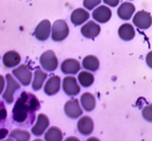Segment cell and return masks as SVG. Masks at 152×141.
<instances>
[{
  "label": "cell",
  "instance_id": "cell-24",
  "mask_svg": "<svg viewBox=\"0 0 152 141\" xmlns=\"http://www.w3.org/2000/svg\"><path fill=\"white\" fill-rule=\"evenodd\" d=\"M77 81L83 87H89L94 82V76L89 72H80L77 76Z\"/></svg>",
  "mask_w": 152,
  "mask_h": 141
},
{
  "label": "cell",
  "instance_id": "cell-26",
  "mask_svg": "<svg viewBox=\"0 0 152 141\" xmlns=\"http://www.w3.org/2000/svg\"><path fill=\"white\" fill-rule=\"evenodd\" d=\"M141 114H142V117H143L144 120L152 123V105L145 106V107L142 109Z\"/></svg>",
  "mask_w": 152,
  "mask_h": 141
},
{
  "label": "cell",
  "instance_id": "cell-10",
  "mask_svg": "<svg viewBox=\"0 0 152 141\" xmlns=\"http://www.w3.org/2000/svg\"><path fill=\"white\" fill-rule=\"evenodd\" d=\"M111 16H112L111 10H110L107 6L104 5H100L99 7L94 9V11L92 12V18L95 21H97L98 23L101 24L107 23L110 19H111Z\"/></svg>",
  "mask_w": 152,
  "mask_h": 141
},
{
  "label": "cell",
  "instance_id": "cell-18",
  "mask_svg": "<svg viewBox=\"0 0 152 141\" xmlns=\"http://www.w3.org/2000/svg\"><path fill=\"white\" fill-rule=\"evenodd\" d=\"M135 11L134 5L131 2H124L118 8V16L122 20H130Z\"/></svg>",
  "mask_w": 152,
  "mask_h": 141
},
{
  "label": "cell",
  "instance_id": "cell-9",
  "mask_svg": "<svg viewBox=\"0 0 152 141\" xmlns=\"http://www.w3.org/2000/svg\"><path fill=\"white\" fill-rule=\"evenodd\" d=\"M63 90L69 96H75L80 93V87L74 76H66L63 79Z\"/></svg>",
  "mask_w": 152,
  "mask_h": 141
},
{
  "label": "cell",
  "instance_id": "cell-5",
  "mask_svg": "<svg viewBox=\"0 0 152 141\" xmlns=\"http://www.w3.org/2000/svg\"><path fill=\"white\" fill-rule=\"evenodd\" d=\"M13 75L17 78V79H19V81L23 85H28L31 81L33 73L27 65H21L13 70Z\"/></svg>",
  "mask_w": 152,
  "mask_h": 141
},
{
  "label": "cell",
  "instance_id": "cell-2",
  "mask_svg": "<svg viewBox=\"0 0 152 141\" xmlns=\"http://www.w3.org/2000/svg\"><path fill=\"white\" fill-rule=\"evenodd\" d=\"M69 27L64 20H57L53 23L51 37L54 41H62L69 35Z\"/></svg>",
  "mask_w": 152,
  "mask_h": 141
},
{
  "label": "cell",
  "instance_id": "cell-11",
  "mask_svg": "<svg viewBox=\"0 0 152 141\" xmlns=\"http://www.w3.org/2000/svg\"><path fill=\"white\" fill-rule=\"evenodd\" d=\"M49 126V120L44 114H39L37 116V121L34 126L31 127V133L35 136H40L44 133L45 129Z\"/></svg>",
  "mask_w": 152,
  "mask_h": 141
},
{
  "label": "cell",
  "instance_id": "cell-3",
  "mask_svg": "<svg viewBox=\"0 0 152 141\" xmlns=\"http://www.w3.org/2000/svg\"><path fill=\"white\" fill-rule=\"evenodd\" d=\"M39 63L46 72H53L58 67V59L52 50L43 52L40 56Z\"/></svg>",
  "mask_w": 152,
  "mask_h": 141
},
{
  "label": "cell",
  "instance_id": "cell-27",
  "mask_svg": "<svg viewBox=\"0 0 152 141\" xmlns=\"http://www.w3.org/2000/svg\"><path fill=\"white\" fill-rule=\"evenodd\" d=\"M100 2H101V0H83V6L86 9L92 10L100 4Z\"/></svg>",
  "mask_w": 152,
  "mask_h": 141
},
{
  "label": "cell",
  "instance_id": "cell-19",
  "mask_svg": "<svg viewBox=\"0 0 152 141\" xmlns=\"http://www.w3.org/2000/svg\"><path fill=\"white\" fill-rule=\"evenodd\" d=\"M119 36L121 37V39L129 41L132 40L135 35V31L134 27L131 24H124L119 28Z\"/></svg>",
  "mask_w": 152,
  "mask_h": 141
},
{
  "label": "cell",
  "instance_id": "cell-31",
  "mask_svg": "<svg viewBox=\"0 0 152 141\" xmlns=\"http://www.w3.org/2000/svg\"><path fill=\"white\" fill-rule=\"evenodd\" d=\"M1 133H2L1 134V138L3 139V138H4V136H5V133H8V131H7V129L5 130L4 129H1Z\"/></svg>",
  "mask_w": 152,
  "mask_h": 141
},
{
  "label": "cell",
  "instance_id": "cell-13",
  "mask_svg": "<svg viewBox=\"0 0 152 141\" xmlns=\"http://www.w3.org/2000/svg\"><path fill=\"white\" fill-rule=\"evenodd\" d=\"M61 86V78L58 76H50L49 79H47L46 83L44 85V93L46 95H55L60 90Z\"/></svg>",
  "mask_w": 152,
  "mask_h": 141
},
{
  "label": "cell",
  "instance_id": "cell-33",
  "mask_svg": "<svg viewBox=\"0 0 152 141\" xmlns=\"http://www.w3.org/2000/svg\"><path fill=\"white\" fill-rule=\"evenodd\" d=\"M71 139H73V140H79V138H76V137H68L66 140L68 141V140H71Z\"/></svg>",
  "mask_w": 152,
  "mask_h": 141
},
{
  "label": "cell",
  "instance_id": "cell-23",
  "mask_svg": "<svg viewBox=\"0 0 152 141\" xmlns=\"http://www.w3.org/2000/svg\"><path fill=\"white\" fill-rule=\"evenodd\" d=\"M44 139L46 141H61L63 139L62 131L57 126H51L44 134Z\"/></svg>",
  "mask_w": 152,
  "mask_h": 141
},
{
  "label": "cell",
  "instance_id": "cell-30",
  "mask_svg": "<svg viewBox=\"0 0 152 141\" xmlns=\"http://www.w3.org/2000/svg\"><path fill=\"white\" fill-rule=\"evenodd\" d=\"M7 116V113H6V110L4 109V105H3V102H1V121H4Z\"/></svg>",
  "mask_w": 152,
  "mask_h": 141
},
{
  "label": "cell",
  "instance_id": "cell-14",
  "mask_svg": "<svg viewBox=\"0 0 152 141\" xmlns=\"http://www.w3.org/2000/svg\"><path fill=\"white\" fill-rule=\"evenodd\" d=\"M100 25L95 22L89 21L86 25H83L80 30V33L86 38H95L100 33Z\"/></svg>",
  "mask_w": 152,
  "mask_h": 141
},
{
  "label": "cell",
  "instance_id": "cell-17",
  "mask_svg": "<svg viewBox=\"0 0 152 141\" xmlns=\"http://www.w3.org/2000/svg\"><path fill=\"white\" fill-rule=\"evenodd\" d=\"M88 18H89V13L82 8L76 9L71 14V22L75 25H83L86 21L88 20Z\"/></svg>",
  "mask_w": 152,
  "mask_h": 141
},
{
  "label": "cell",
  "instance_id": "cell-21",
  "mask_svg": "<svg viewBox=\"0 0 152 141\" xmlns=\"http://www.w3.org/2000/svg\"><path fill=\"white\" fill-rule=\"evenodd\" d=\"M47 78V73L42 70L37 68L34 70V76L33 81V89L34 90H39L42 87L45 79Z\"/></svg>",
  "mask_w": 152,
  "mask_h": 141
},
{
  "label": "cell",
  "instance_id": "cell-6",
  "mask_svg": "<svg viewBox=\"0 0 152 141\" xmlns=\"http://www.w3.org/2000/svg\"><path fill=\"white\" fill-rule=\"evenodd\" d=\"M134 25L140 30H146L152 24L151 15L146 11H138L132 19Z\"/></svg>",
  "mask_w": 152,
  "mask_h": 141
},
{
  "label": "cell",
  "instance_id": "cell-4",
  "mask_svg": "<svg viewBox=\"0 0 152 141\" xmlns=\"http://www.w3.org/2000/svg\"><path fill=\"white\" fill-rule=\"evenodd\" d=\"M6 81H7V87L2 93V97L6 101V103L11 104L14 101V93L20 88V83H18L10 73L6 75Z\"/></svg>",
  "mask_w": 152,
  "mask_h": 141
},
{
  "label": "cell",
  "instance_id": "cell-7",
  "mask_svg": "<svg viewBox=\"0 0 152 141\" xmlns=\"http://www.w3.org/2000/svg\"><path fill=\"white\" fill-rule=\"evenodd\" d=\"M64 111H65L67 117H69L70 118H77L82 116L83 114V110L77 99H71V100L67 101L64 106Z\"/></svg>",
  "mask_w": 152,
  "mask_h": 141
},
{
  "label": "cell",
  "instance_id": "cell-20",
  "mask_svg": "<svg viewBox=\"0 0 152 141\" xmlns=\"http://www.w3.org/2000/svg\"><path fill=\"white\" fill-rule=\"evenodd\" d=\"M80 103H82V106L85 109V111L90 112L95 108V97L91 93H89V92H86L80 97Z\"/></svg>",
  "mask_w": 152,
  "mask_h": 141
},
{
  "label": "cell",
  "instance_id": "cell-1",
  "mask_svg": "<svg viewBox=\"0 0 152 141\" xmlns=\"http://www.w3.org/2000/svg\"><path fill=\"white\" fill-rule=\"evenodd\" d=\"M39 108L40 103L37 96L31 92H23L13 107V121L22 126H31L35 118V111Z\"/></svg>",
  "mask_w": 152,
  "mask_h": 141
},
{
  "label": "cell",
  "instance_id": "cell-22",
  "mask_svg": "<svg viewBox=\"0 0 152 141\" xmlns=\"http://www.w3.org/2000/svg\"><path fill=\"white\" fill-rule=\"evenodd\" d=\"M83 67L90 72H96L99 69V60L97 57L88 55L83 58Z\"/></svg>",
  "mask_w": 152,
  "mask_h": 141
},
{
  "label": "cell",
  "instance_id": "cell-8",
  "mask_svg": "<svg viewBox=\"0 0 152 141\" xmlns=\"http://www.w3.org/2000/svg\"><path fill=\"white\" fill-rule=\"evenodd\" d=\"M51 31H52V28H51L50 22L48 20H43L37 25V28H35L34 36L40 41L47 40L50 35Z\"/></svg>",
  "mask_w": 152,
  "mask_h": 141
},
{
  "label": "cell",
  "instance_id": "cell-12",
  "mask_svg": "<svg viewBox=\"0 0 152 141\" xmlns=\"http://www.w3.org/2000/svg\"><path fill=\"white\" fill-rule=\"evenodd\" d=\"M93 129H94V124L92 118L88 116L82 117L77 121V130L83 135H88L93 131Z\"/></svg>",
  "mask_w": 152,
  "mask_h": 141
},
{
  "label": "cell",
  "instance_id": "cell-32",
  "mask_svg": "<svg viewBox=\"0 0 152 141\" xmlns=\"http://www.w3.org/2000/svg\"><path fill=\"white\" fill-rule=\"evenodd\" d=\"M1 91H3V88H4V76H1Z\"/></svg>",
  "mask_w": 152,
  "mask_h": 141
},
{
  "label": "cell",
  "instance_id": "cell-16",
  "mask_svg": "<svg viewBox=\"0 0 152 141\" xmlns=\"http://www.w3.org/2000/svg\"><path fill=\"white\" fill-rule=\"evenodd\" d=\"M3 64L6 68H14V67L18 66L21 62V56L20 54L16 51H8L3 55Z\"/></svg>",
  "mask_w": 152,
  "mask_h": 141
},
{
  "label": "cell",
  "instance_id": "cell-25",
  "mask_svg": "<svg viewBox=\"0 0 152 141\" xmlns=\"http://www.w3.org/2000/svg\"><path fill=\"white\" fill-rule=\"evenodd\" d=\"M11 138H9L8 140L10 139H16L18 141H28L31 139V134L28 131L24 130V129H13L11 131V133L9 134Z\"/></svg>",
  "mask_w": 152,
  "mask_h": 141
},
{
  "label": "cell",
  "instance_id": "cell-29",
  "mask_svg": "<svg viewBox=\"0 0 152 141\" xmlns=\"http://www.w3.org/2000/svg\"><path fill=\"white\" fill-rule=\"evenodd\" d=\"M146 64H147V66L149 67V68L152 69V51H150L149 53H147V55H146Z\"/></svg>",
  "mask_w": 152,
  "mask_h": 141
},
{
  "label": "cell",
  "instance_id": "cell-28",
  "mask_svg": "<svg viewBox=\"0 0 152 141\" xmlns=\"http://www.w3.org/2000/svg\"><path fill=\"white\" fill-rule=\"evenodd\" d=\"M103 2L108 6H111V7H116L119 4L120 0H103Z\"/></svg>",
  "mask_w": 152,
  "mask_h": 141
},
{
  "label": "cell",
  "instance_id": "cell-15",
  "mask_svg": "<svg viewBox=\"0 0 152 141\" xmlns=\"http://www.w3.org/2000/svg\"><path fill=\"white\" fill-rule=\"evenodd\" d=\"M80 70V64L76 59H66L61 64V70L66 75H75Z\"/></svg>",
  "mask_w": 152,
  "mask_h": 141
}]
</instances>
